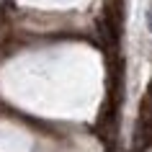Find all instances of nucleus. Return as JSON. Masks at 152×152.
Masks as SVG:
<instances>
[{
  "label": "nucleus",
  "mask_w": 152,
  "mask_h": 152,
  "mask_svg": "<svg viewBox=\"0 0 152 152\" xmlns=\"http://www.w3.org/2000/svg\"><path fill=\"white\" fill-rule=\"evenodd\" d=\"M147 28L152 31V10H147Z\"/></svg>",
  "instance_id": "nucleus-1"
}]
</instances>
